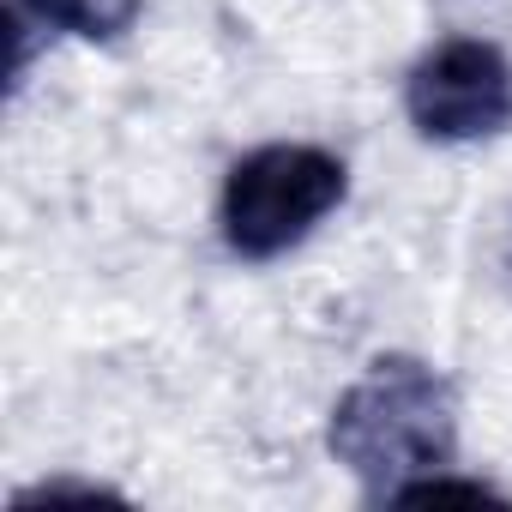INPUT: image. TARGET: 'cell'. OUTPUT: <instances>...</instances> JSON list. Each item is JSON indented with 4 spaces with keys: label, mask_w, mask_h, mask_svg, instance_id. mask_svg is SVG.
I'll return each instance as SVG.
<instances>
[{
    "label": "cell",
    "mask_w": 512,
    "mask_h": 512,
    "mask_svg": "<svg viewBox=\"0 0 512 512\" xmlns=\"http://www.w3.org/2000/svg\"><path fill=\"white\" fill-rule=\"evenodd\" d=\"M332 458L380 500L398 488L452 470L458 452V398L446 374L416 356H380L338 404L326 428Z\"/></svg>",
    "instance_id": "1"
},
{
    "label": "cell",
    "mask_w": 512,
    "mask_h": 512,
    "mask_svg": "<svg viewBox=\"0 0 512 512\" xmlns=\"http://www.w3.org/2000/svg\"><path fill=\"white\" fill-rule=\"evenodd\" d=\"M344 193H350L344 157L320 145H260L229 169L217 223L235 260H278L344 205Z\"/></svg>",
    "instance_id": "2"
},
{
    "label": "cell",
    "mask_w": 512,
    "mask_h": 512,
    "mask_svg": "<svg viewBox=\"0 0 512 512\" xmlns=\"http://www.w3.org/2000/svg\"><path fill=\"white\" fill-rule=\"evenodd\" d=\"M404 109L422 139H440V145L488 139L512 121V61L494 43L452 37L410 67Z\"/></svg>",
    "instance_id": "3"
},
{
    "label": "cell",
    "mask_w": 512,
    "mask_h": 512,
    "mask_svg": "<svg viewBox=\"0 0 512 512\" xmlns=\"http://www.w3.org/2000/svg\"><path fill=\"white\" fill-rule=\"evenodd\" d=\"M139 0H13V31H49V37H85L109 43L133 31Z\"/></svg>",
    "instance_id": "4"
},
{
    "label": "cell",
    "mask_w": 512,
    "mask_h": 512,
    "mask_svg": "<svg viewBox=\"0 0 512 512\" xmlns=\"http://www.w3.org/2000/svg\"><path fill=\"white\" fill-rule=\"evenodd\" d=\"M398 506H410V500H500L488 482H470V476H446V470H434V476H422V482H410V488H398L392 494Z\"/></svg>",
    "instance_id": "5"
},
{
    "label": "cell",
    "mask_w": 512,
    "mask_h": 512,
    "mask_svg": "<svg viewBox=\"0 0 512 512\" xmlns=\"http://www.w3.org/2000/svg\"><path fill=\"white\" fill-rule=\"evenodd\" d=\"M37 500H115V494L91 488V482H43V488H25L13 506H37Z\"/></svg>",
    "instance_id": "6"
}]
</instances>
